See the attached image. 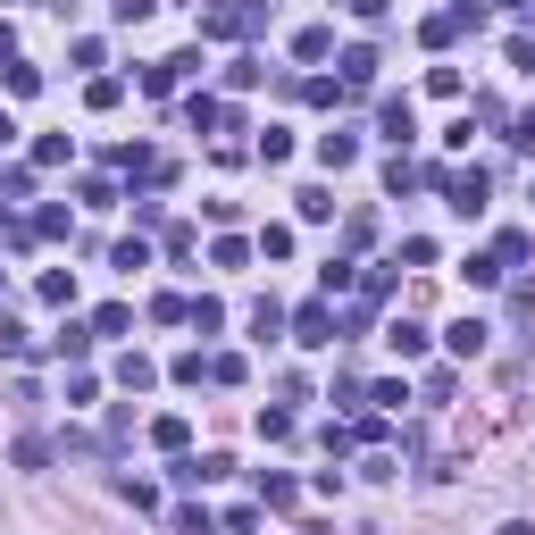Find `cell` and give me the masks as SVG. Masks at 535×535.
Returning <instances> with one entry per match:
<instances>
[{"label":"cell","mask_w":535,"mask_h":535,"mask_svg":"<svg viewBox=\"0 0 535 535\" xmlns=\"http://www.w3.org/2000/svg\"><path fill=\"white\" fill-rule=\"evenodd\" d=\"M176 535H218V527H209V510H176Z\"/></svg>","instance_id":"obj_30"},{"label":"cell","mask_w":535,"mask_h":535,"mask_svg":"<svg viewBox=\"0 0 535 535\" xmlns=\"http://www.w3.org/2000/svg\"><path fill=\"white\" fill-rule=\"evenodd\" d=\"M260 159H268V168H276V159H293V134H285V126H268V134H260Z\"/></svg>","instance_id":"obj_28"},{"label":"cell","mask_w":535,"mask_h":535,"mask_svg":"<svg viewBox=\"0 0 535 535\" xmlns=\"http://www.w3.org/2000/svg\"><path fill=\"white\" fill-rule=\"evenodd\" d=\"M34 168H67V134H42V143H34Z\"/></svg>","instance_id":"obj_24"},{"label":"cell","mask_w":535,"mask_h":535,"mask_svg":"<svg viewBox=\"0 0 535 535\" xmlns=\"http://www.w3.org/2000/svg\"><path fill=\"white\" fill-rule=\"evenodd\" d=\"M368 402H377V410H402V402H410V385H402V377H385V385H368Z\"/></svg>","instance_id":"obj_27"},{"label":"cell","mask_w":535,"mask_h":535,"mask_svg":"<svg viewBox=\"0 0 535 535\" xmlns=\"http://www.w3.org/2000/svg\"><path fill=\"white\" fill-rule=\"evenodd\" d=\"M327 51H335V26H301V34H293V59H310V67H318Z\"/></svg>","instance_id":"obj_9"},{"label":"cell","mask_w":535,"mask_h":535,"mask_svg":"<svg viewBox=\"0 0 535 535\" xmlns=\"http://www.w3.org/2000/svg\"><path fill=\"white\" fill-rule=\"evenodd\" d=\"M134 327V310H126V301H109V310H92V335H126Z\"/></svg>","instance_id":"obj_18"},{"label":"cell","mask_w":535,"mask_h":535,"mask_svg":"<svg viewBox=\"0 0 535 535\" xmlns=\"http://www.w3.org/2000/svg\"><path fill=\"white\" fill-rule=\"evenodd\" d=\"M293 201H301V218H310V226L335 218V193H318V184H310V193H293Z\"/></svg>","instance_id":"obj_25"},{"label":"cell","mask_w":535,"mask_h":535,"mask_svg":"<svg viewBox=\"0 0 535 535\" xmlns=\"http://www.w3.org/2000/svg\"><path fill=\"white\" fill-rule=\"evenodd\" d=\"M151 318H159V327H184V318H193V301H184V293H159Z\"/></svg>","instance_id":"obj_17"},{"label":"cell","mask_w":535,"mask_h":535,"mask_svg":"<svg viewBox=\"0 0 535 535\" xmlns=\"http://www.w3.org/2000/svg\"><path fill=\"white\" fill-rule=\"evenodd\" d=\"M435 193H444V209H452V218H477L494 184H485V168H460V176L444 168V176H435Z\"/></svg>","instance_id":"obj_2"},{"label":"cell","mask_w":535,"mask_h":535,"mask_svg":"<svg viewBox=\"0 0 535 535\" xmlns=\"http://www.w3.org/2000/svg\"><path fill=\"white\" fill-rule=\"evenodd\" d=\"M201 76V51H176V59H159V67H143V92L159 101V92H176V84H193Z\"/></svg>","instance_id":"obj_3"},{"label":"cell","mask_w":535,"mask_h":535,"mask_svg":"<svg viewBox=\"0 0 535 535\" xmlns=\"http://www.w3.org/2000/svg\"><path fill=\"white\" fill-rule=\"evenodd\" d=\"M184 327H193V335H218V327H226V301H209V293H201V301H193V318H184Z\"/></svg>","instance_id":"obj_13"},{"label":"cell","mask_w":535,"mask_h":535,"mask_svg":"<svg viewBox=\"0 0 535 535\" xmlns=\"http://www.w3.org/2000/svg\"><path fill=\"white\" fill-rule=\"evenodd\" d=\"M352 17H360V26H377V17H385V0H352Z\"/></svg>","instance_id":"obj_33"},{"label":"cell","mask_w":535,"mask_h":535,"mask_svg":"<svg viewBox=\"0 0 535 535\" xmlns=\"http://www.w3.org/2000/svg\"><path fill=\"white\" fill-rule=\"evenodd\" d=\"M293 343H310V352L335 343V310H327V301H301V310H293Z\"/></svg>","instance_id":"obj_4"},{"label":"cell","mask_w":535,"mask_h":535,"mask_svg":"<svg viewBox=\"0 0 535 535\" xmlns=\"http://www.w3.org/2000/svg\"><path fill=\"white\" fill-rule=\"evenodd\" d=\"M84 101H92V109H118V101H126V84H118V76H92Z\"/></svg>","instance_id":"obj_21"},{"label":"cell","mask_w":535,"mask_h":535,"mask_svg":"<svg viewBox=\"0 0 535 535\" xmlns=\"http://www.w3.org/2000/svg\"><path fill=\"white\" fill-rule=\"evenodd\" d=\"M17 143V118H9V109H0V151H9Z\"/></svg>","instance_id":"obj_34"},{"label":"cell","mask_w":535,"mask_h":535,"mask_svg":"<svg viewBox=\"0 0 535 535\" xmlns=\"http://www.w3.org/2000/svg\"><path fill=\"white\" fill-rule=\"evenodd\" d=\"M209 260H218V268H251V243H243V235H218V251H209Z\"/></svg>","instance_id":"obj_20"},{"label":"cell","mask_w":535,"mask_h":535,"mask_svg":"<svg viewBox=\"0 0 535 535\" xmlns=\"http://www.w3.org/2000/svg\"><path fill=\"white\" fill-rule=\"evenodd\" d=\"M352 159H360V134H352V126H327V134H318V168H352Z\"/></svg>","instance_id":"obj_5"},{"label":"cell","mask_w":535,"mask_h":535,"mask_svg":"<svg viewBox=\"0 0 535 535\" xmlns=\"http://www.w3.org/2000/svg\"><path fill=\"white\" fill-rule=\"evenodd\" d=\"M510 67H527V76H535V42H527V34L510 42Z\"/></svg>","instance_id":"obj_32"},{"label":"cell","mask_w":535,"mask_h":535,"mask_svg":"<svg viewBox=\"0 0 535 535\" xmlns=\"http://www.w3.org/2000/svg\"><path fill=\"white\" fill-rule=\"evenodd\" d=\"M251 335H260V343L285 335V310H276V301H251Z\"/></svg>","instance_id":"obj_19"},{"label":"cell","mask_w":535,"mask_h":535,"mask_svg":"<svg viewBox=\"0 0 535 535\" xmlns=\"http://www.w3.org/2000/svg\"><path fill=\"white\" fill-rule=\"evenodd\" d=\"M377 134H385V143H410V134H418L410 101H385V109H377Z\"/></svg>","instance_id":"obj_8"},{"label":"cell","mask_w":535,"mask_h":535,"mask_svg":"<svg viewBox=\"0 0 535 535\" xmlns=\"http://www.w3.org/2000/svg\"><path fill=\"white\" fill-rule=\"evenodd\" d=\"M494 535H535V527H527V519H510V527H494Z\"/></svg>","instance_id":"obj_35"},{"label":"cell","mask_w":535,"mask_h":535,"mask_svg":"<svg viewBox=\"0 0 535 535\" xmlns=\"http://www.w3.org/2000/svg\"><path fill=\"white\" fill-rule=\"evenodd\" d=\"M268 26V0H226V9H201V34L209 42H235V34H260Z\"/></svg>","instance_id":"obj_1"},{"label":"cell","mask_w":535,"mask_h":535,"mask_svg":"<svg viewBox=\"0 0 535 535\" xmlns=\"http://www.w3.org/2000/svg\"><path fill=\"white\" fill-rule=\"evenodd\" d=\"M485 335H494L485 318H452V327H444V343H452L460 360H477V352H485Z\"/></svg>","instance_id":"obj_7"},{"label":"cell","mask_w":535,"mask_h":535,"mask_svg":"<svg viewBox=\"0 0 535 535\" xmlns=\"http://www.w3.org/2000/svg\"><path fill=\"white\" fill-rule=\"evenodd\" d=\"M42 301H51V310H67V301H76V276H67V268H51V276H42V285H34Z\"/></svg>","instance_id":"obj_15"},{"label":"cell","mask_w":535,"mask_h":535,"mask_svg":"<svg viewBox=\"0 0 535 535\" xmlns=\"http://www.w3.org/2000/svg\"><path fill=\"white\" fill-rule=\"evenodd\" d=\"M510 143H519V151L535 159V109H519V126H510Z\"/></svg>","instance_id":"obj_31"},{"label":"cell","mask_w":535,"mask_h":535,"mask_svg":"<svg viewBox=\"0 0 535 535\" xmlns=\"http://www.w3.org/2000/svg\"><path fill=\"white\" fill-rule=\"evenodd\" d=\"M427 92L435 101H460V67H427Z\"/></svg>","instance_id":"obj_23"},{"label":"cell","mask_w":535,"mask_h":535,"mask_svg":"<svg viewBox=\"0 0 535 535\" xmlns=\"http://www.w3.org/2000/svg\"><path fill=\"white\" fill-rule=\"evenodd\" d=\"M118 385H126V393H151V385H159V368H151L143 352H126V360H118Z\"/></svg>","instance_id":"obj_11"},{"label":"cell","mask_w":535,"mask_h":535,"mask_svg":"<svg viewBox=\"0 0 535 535\" xmlns=\"http://www.w3.org/2000/svg\"><path fill=\"white\" fill-rule=\"evenodd\" d=\"M385 343H393V352H402V360H418V352H427V335H418L410 318H393V327H385Z\"/></svg>","instance_id":"obj_14"},{"label":"cell","mask_w":535,"mask_h":535,"mask_svg":"<svg viewBox=\"0 0 535 535\" xmlns=\"http://www.w3.org/2000/svg\"><path fill=\"white\" fill-rule=\"evenodd\" d=\"M151 444H159V452H184V444H193V418H184V410H159V418H151Z\"/></svg>","instance_id":"obj_6"},{"label":"cell","mask_w":535,"mask_h":535,"mask_svg":"<svg viewBox=\"0 0 535 535\" xmlns=\"http://www.w3.org/2000/svg\"><path fill=\"white\" fill-rule=\"evenodd\" d=\"M26 352H34V335L17 327V318H0V360H26Z\"/></svg>","instance_id":"obj_16"},{"label":"cell","mask_w":535,"mask_h":535,"mask_svg":"<svg viewBox=\"0 0 535 535\" xmlns=\"http://www.w3.org/2000/svg\"><path fill=\"white\" fill-rule=\"evenodd\" d=\"M151 9H159V0H109V17H118V26H143Z\"/></svg>","instance_id":"obj_29"},{"label":"cell","mask_w":535,"mask_h":535,"mask_svg":"<svg viewBox=\"0 0 535 535\" xmlns=\"http://www.w3.org/2000/svg\"><path fill=\"white\" fill-rule=\"evenodd\" d=\"M9 92H17V101H34V92H42V67L17 59V67H9Z\"/></svg>","instance_id":"obj_22"},{"label":"cell","mask_w":535,"mask_h":535,"mask_svg":"<svg viewBox=\"0 0 535 535\" xmlns=\"http://www.w3.org/2000/svg\"><path fill=\"white\" fill-rule=\"evenodd\" d=\"M92 343H101V335H92V327H76V318H67V327L51 335V352H59V360H84V352H92Z\"/></svg>","instance_id":"obj_10"},{"label":"cell","mask_w":535,"mask_h":535,"mask_svg":"<svg viewBox=\"0 0 535 535\" xmlns=\"http://www.w3.org/2000/svg\"><path fill=\"white\" fill-rule=\"evenodd\" d=\"M293 502H301L293 477H260V510H293Z\"/></svg>","instance_id":"obj_12"},{"label":"cell","mask_w":535,"mask_h":535,"mask_svg":"<svg viewBox=\"0 0 535 535\" xmlns=\"http://www.w3.org/2000/svg\"><path fill=\"white\" fill-rule=\"evenodd\" d=\"M260 251L268 260H293V226H260Z\"/></svg>","instance_id":"obj_26"}]
</instances>
